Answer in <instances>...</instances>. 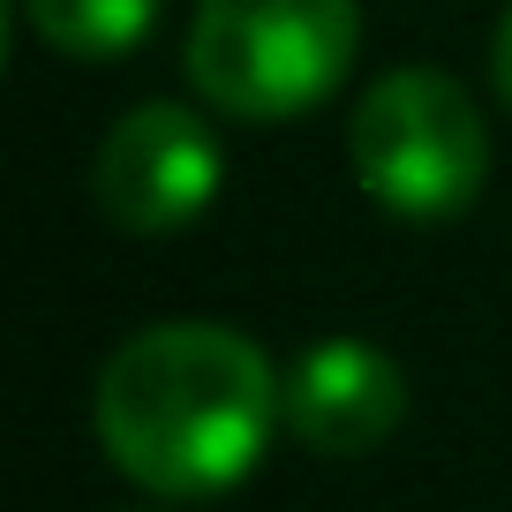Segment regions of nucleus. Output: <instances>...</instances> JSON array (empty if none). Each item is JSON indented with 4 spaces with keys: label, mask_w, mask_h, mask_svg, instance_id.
<instances>
[{
    "label": "nucleus",
    "mask_w": 512,
    "mask_h": 512,
    "mask_svg": "<svg viewBox=\"0 0 512 512\" xmlns=\"http://www.w3.org/2000/svg\"><path fill=\"white\" fill-rule=\"evenodd\" d=\"M91 422L106 460L151 497H219L256 475L287 422V377L249 332L181 317L106 354Z\"/></svg>",
    "instance_id": "f257e3e1"
},
{
    "label": "nucleus",
    "mask_w": 512,
    "mask_h": 512,
    "mask_svg": "<svg viewBox=\"0 0 512 512\" xmlns=\"http://www.w3.org/2000/svg\"><path fill=\"white\" fill-rule=\"evenodd\" d=\"M362 0H196L189 83L234 121H294L347 83Z\"/></svg>",
    "instance_id": "f03ea898"
},
{
    "label": "nucleus",
    "mask_w": 512,
    "mask_h": 512,
    "mask_svg": "<svg viewBox=\"0 0 512 512\" xmlns=\"http://www.w3.org/2000/svg\"><path fill=\"white\" fill-rule=\"evenodd\" d=\"M347 159L369 204L430 226L475 204L482 174H490V128L445 68H392L354 106Z\"/></svg>",
    "instance_id": "7ed1b4c3"
},
{
    "label": "nucleus",
    "mask_w": 512,
    "mask_h": 512,
    "mask_svg": "<svg viewBox=\"0 0 512 512\" xmlns=\"http://www.w3.org/2000/svg\"><path fill=\"white\" fill-rule=\"evenodd\" d=\"M219 196V136L174 98L121 113L98 144V211L121 234H181Z\"/></svg>",
    "instance_id": "20e7f679"
},
{
    "label": "nucleus",
    "mask_w": 512,
    "mask_h": 512,
    "mask_svg": "<svg viewBox=\"0 0 512 512\" xmlns=\"http://www.w3.org/2000/svg\"><path fill=\"white\" fill-rule=\"evenodd\" d=\"M407 415L400 362L369 339H317L287 369V430L324 460H362Z\"/></svg>",
    "instance_id": "39448f33"
},
{
    "label": "nucleus",
    "mask_w": 512,
    "mask_h": 512,
    "mask_svg": "<svg viewBox=\"0 0 512 512\" xmlns=\"http://www.w3.org/2000/svg\"><path fill=\"white\" fill-rule=\"evenodd\" d=\"M23 16L68 61H128L136 46H151L166 0H23Z\"/></svg>",
    "instance_id": "423d86ee"
},
{
    "label": "nucleus",
    "mask_w": 512,
    "mask_h": 512,
    "mask_svg": "<svg viewBox=\"0 0 512 512\" xmlns=\"http://www.w3.org/2000/svg\"><path fill=\"white\" fill-rule=\"evenodd\" d=\"M497 98L512 106V8H505V23H497Z\"/></svg>",
    "instance_id": "0eeeda50"
}]
</instances>
